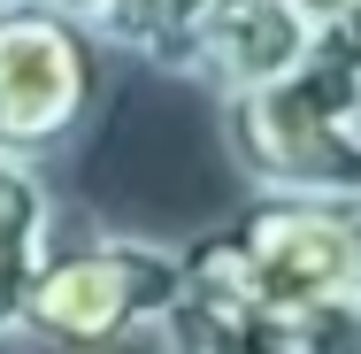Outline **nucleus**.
<instances>
[{"mask_svg":"<svg viewBox=\"0 0 361 354\" xmlns=\"http://www.w3.org/2000/svg\"><path fill=\"white\" fill-rule=\"evenodd\" d=\"M315 39H323V16L307 0H208V16L192 23L185 54H177V77L231 100V93H254V85L285 77L292 62H307Z\"/></svg>","mask_w":361,"mask_h":354,"instance_id":"39448f33","label":"nucleus"},{"mask_svg":"<svg viewBox=\"0 0 361 354\" xmlns=\"http://www.w3.org/2000/svg\"><path fill=\"white\" fill-rule=\"evenodd\" d=\"M285 331H292V354H361V285L307 300L300 316H285Z\"/></svg>","mask_w":361,"mask_h":354,"instance_id":"1a4fd4ad","label":"nucleus"},{"mask_svg":"<svg viewBox=\"0 0 361 354\" xmlns=\"http://www.w3.org/2000/svg\"><path fill=\"white\" fill-rule=\"evenodd\" d=\"M200 16H208V0H108L92 16V31H100L108 54H131L146 70L177 77V54H185V39H192Z\"/></svg>","mask_w":361,"mask_h":354,"instance_id":"6e6552de","label":"nucleus"},{"mask_svg":"<svg viewBox=\"0 0 361 354\" xmlns=\"http://www.w3.org/2000/svg\"><path fill=\"white\" fill-rule=\"evenodd\" d=\"M47 8H70V16H85V23H92V16L108 8V0H47Z\"/></svg>","mask_w":361,"mask_h":354,"instance_id":"9b49d317","label":"nucleus"},{"mask_svg":"<svg viewBox=\"0 0 361 354\" xmlns=\"http://www.w3.org/2000/svg\"><path fill=\"white\" fill-rule=\"evenodd\" d=\"M54 254V185L39 162L0 154V339H23V300Z\"/></svg>","mask_w":361,"mask_h":354,"instance_id":"423d86ee","label":"nucleus"},{"mask_svg":"<svg viewBox=\"0 0 361 354\" xmlns=\"http://www.w3.org/2000/svg\"><path fill=\"white\" fill-rule=\"evenodd\" d=\"M216 108L231 170L254 193L361 208V23H323L307 62Z\"/></svg>","mask_w":361,"mask_h":354,"instance_id":"f257e3e1","label":"nucleus"},{"mask_svg":"<svg viewBox=\"0 0 361 354\" xmlns=\"http://www.w3.org/2000/svg\"><path fill=\"white\" fill-rule=\"evenodd\" d=\"M323 23H361V0H307Z\"/></svg>","mask_w":361,"mask_h":354,"instance_id":"9d476101","label":"nucleus"},{"mask_svg":"<svg viewBox=\"0 0 361 354\" xmlns=\"http://www.w3.org/2000/svg\"><path fill=\"white\" fill-rule=\"evenodd\" d=\"M185 293V254L161 239L100 231L85 247H54L23 300V339L54 354H116L169 316Z\"/></svg>","mask_w":361,"mask_h":354,"instance_id":"7ed1b4c3","label":"nucleus"},{"mask_svg":"<svg viewBox=\"0 0 361 354\" xmlns=\"http://www.w3.org/2000/svg\"><path fill=\"white\" fill-rule=\"evenodd\" d=\"M177 254H185L192 285H223V293H246L277 316H300L307 300L361 285V208L254 193L231 223L192 231Z\"/></svg>","mask_w":361,"mask_h":354,"instance_id":"f03ea898","label":"nucleus"},{"mask_svg":"<svg viewBox=\"0 0 361 354\" xmlns=\"http://www.w3.org/2000/svg\"><path fill=\"white\" fill-rule=\"evenodd\" d=\"M100 93L108 47L85 16L47 0H0V154L47 162L77 146Z\"/></svg>","mask_w":361,"mask_h":354,"instance_id":"20e7f679","label":"nucleus"},{"mask_svg":"<svg viewBox=\"0 0 361 354\" xmlns=\"http://www.w3.org/2000/svg\"><path fill=\"white\" fill-rule=\"evenodd\" d=\"M154 339H161V354H292V331L277 308L192 278L169 300V316L154 324Z\"/></svg>","mask_w":361,"mask_h":354,"instance_id":"0eeeda50","label":"nucleus"}]
</instances>
